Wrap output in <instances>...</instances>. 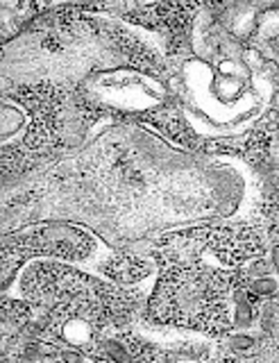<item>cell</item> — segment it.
<instances>
[{
    "label": "cell",
    "mask_w": 279,
    "mask_h": 363,
    "mask_svg": "<svg viewBox=\"0 0 279 363\" xmlns=\"http://www.w3.org/2000/svg\"><path fill=\"white\" fill-rule=\"evenodd\" d=\"M25 123V113L21 111L18 105H12V102H5L3 105V141L9 139V134L18 132Z\"/></svg>",
    "instance_id": "obj_4"
},
{
    "label": "cell",
    "mask_w": 279,
    "mask_h": 363,
    "mask_svg": "<svg viewBox=\"0 0 279 363\" xmlns=\"http://www.w3.org/2000/svg\"><path fill=\"white\" fill-rule=\"evenodd\" d=\"M248 291L250 295H256V298H273V295L279 293V277L277 272L273 275H266V277H256V279H250L248 284Z\"/></svg>",
    "instance_id": "obj_5"
},
{
    "label": "cell",
    "mask_w": 279,
    "mask_h": 363,
    "mask_svg": "<svg viewBox=\"0 0 279 363\" xmlns=\"http://www.w3.org/2000/svg\"><path fill=\"white\" fill-rule=\"evenodd\" d=\"M32 247L43 255H55L64 259H82L84 255V234L73 225H46L32 236Z\"/></svg>",
    "instance_id": "obj_1"
},
{
    "label": "cell",
    "mask_w": 279,
    "mask_h": 363,
    "mask_svg": "<svg viewBox=\"0 0 279 363\" xmlns=\"http://www.w3.org/2000/svg\"><path fill=\"white\" fill-rule=\"evenodd\" d=\"M5 363H9V361H5Z\"/></svg>",
    "instance_id": "obj_12"
},
{
    "label": "cell",
    "mask_w": 279,
    "mask_h": 363,
    "mask_svg": "<svg viewBox=\"0 0 279 363\" xmlns=\"http://www.w3.org/2000/svg\"><path fill=\"white\" fill-rule=\"evenodd\" d=\"M254 323V306L250 302L248 291H237L234 293V313H232V325L237 329H248Z\"/></svg>",
    "instance_id": "obj_2"
},
{
    "label": "cell",
    "mask_w": 279,
    "mask_h": 363,
    "mask_svg": "<svg viewBox=\"0 0 279 363\" xmlns=\"http://www.w3.org/2000/svg\"><path fill=\"white\" fill-rule=\"evenodd\" d=\"M57 359H59V363H93L82 350H77V347H62Z\"/></svg>",
    "instance_id": "obj_9"
},
{
    "label": "cell",
    "mask_w": 279,
    "mask_h": 363,
    "mask_svg": "<svg viewBox=\"0 0 279 363\" xmlns=\"http://www.w3.org/2000/svg\"><path fill=\"white\" fill-rule=\"evenodd\" d=\"M271 264H273V268H275V272H277V277H279V243H275V245L271 247Z\"/></svg>",
    "instance_id": "obj_11"
},
{
    "label": "cell",
    "mask_w": 279,
    "mask_h": 363,
    "mask_svg": "<svg viewBox=\"0 0 279 363\" xmlns=\"http://www.w3.org/2000/svg\"><path fill=\"white\" fill-rule=\"evenodd\" d=\"M103 352H105L107 361H111V363H132V354H130L127 345L118 338L103 340Z\"/></svg>",
    "instance_id": "obj_6"
},
{
    "label": "cell",
    "mask_w": 279,
    "mask_h": 363,
    "mask_svg": "<svg viewBox=\"0 0 279 363\" xmlns=\"http://www.w3.org/2000/svg\"><path fill=\"white\" fill-rule=\"evenodd\" d=\"M256 345V338L248 332H239V334H232L229 336V347L232 352H241V354H245V352L254 350Z\"/></svg>",
    "instance_id": "obj_7"
},
{
    "label": "cell",
    "mask_w": 279,
    "mask_h": 363,
    "mask_svg": "<svg viewBox=\"0 0 279 363\" xmlns=\"http://www.w3.org/2000/svg\"><path fill=\"white\" fill-rule=\"evenodd\" d=\"M62 336H64V340L69 345L82 347V345L89 343V340H91V327H89V323L82 320V318H71V320L64 325Z\"/></svg>",
    "instance_id": "obj_3"
},
{
    "label": "cell",
    "mask_w": 279,
    "mask_h": 363,
    "mask_svg": "<svg viewBox=\"0 0 279 363\" xmlns=\"http://www.w3.org/2000/svg\"><path fill=\"white\" fill-rule=\"evenodd\" d=\"M275 313H277L275 304H263L261 306V329H263V332H271V329H273Z\"/></svg>",
    "instance_id": "obj_10"
},
{
    "label": "cell",
    "mask_w": 279,
    "mask_h": 363,
    "mask_svg": "<svg viewBox=\"0 0 279 363\" xmlns=\"http://www.w3.org/2000/svg\"><path fill=\"white\" fill-rule=\"evenodd\" d=\"M273 272H275V268H273V264H271V261H268L266 257H259V259L250 261V266H248V275H250V279L273 275Z\"/></svg>",
    "instance_id": "obj_8"
}]
</instances>
